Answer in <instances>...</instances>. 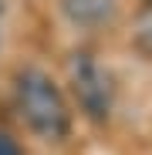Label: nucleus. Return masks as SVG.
<instances>
[{"instance_id": "1", "label": "nucleus", "mask_w": 152, "mask_h": 155, "mask_svg": "<svg viewBox=\"0 0 152 155\" xmlns=\"http://www.w3.org/2000/svg\"><path fill=\"white\" fill-rule=\"evenodd\" d=\"M14 98L24 125L44 142H61L71 128V108L54 84V78L41 68H24L14 78Z\"/></svg>"}, {"instance_id": "2", "label": "nucleus", "mask_w": 152, "mask_h": 155, "mask_svg": "<svg viewBox=\"0 0 152 155\" xmlns=\"http://www.w3.org/2000/svg\"><path fill=\"white\" fill-rule=\"evenodd\" d=\"M68 81H71V94L78 101V108L91 121H108V115L115 108V81L105 68L81 51L68 64Z\"/></svg>"}, {"instance_id": "3", "label": "nucleus", "mask_w": 152, "mask_h": 155, "mask_svg": "<svg viewBox=\"0 0 152 155\" xmlns=\"http://www.w3.org/2000/svg\"><path fill=\"white\" fill-rule=\"evenodd\" d=\"M58 7L74 27H85V31L108 27L118 17V0H58Z\"/></svg>"}, {"instance_id": "4", "label": "nucleus", "mask_w": 152, "mask_h": 155, "mask_svg": "<svg viewBox=\"0 0 152 155\" xmlns=\"http://www.w3.org/2000/svg\"><path fill=\"white\" fill-rule=\"evenodd\" d=\"M0 155H24L20 145H17V138H10L4 128H0Z\"/></svg>"}]
</instances>
